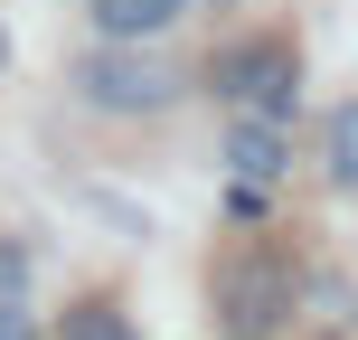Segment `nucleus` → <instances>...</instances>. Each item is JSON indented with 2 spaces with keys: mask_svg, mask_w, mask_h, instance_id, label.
Listing matches in <instances>:
<instances>
[{
  "mask_svg": "<svg viewBox=\"0 0 358 340\" xmlns=\"http://www.w3.org/2000/svg\"><path fill=\"white\" fill-rule=\"evenodd\" d=\"M66 86L85 95L94 114H161V104H179V67L151 57L142 38H104V48H85Z\"/></svg>",
  "mask_w": 358,
  "mask_h": 340,
  "instance_id": "f257e3e1",
  "label": "nucleus"
},
{
  "mask_svg": "<svg viewBox=\"0 0 358 340\" xmlns=\"http://www.w3.org/2000/svg\"><path fill=\"white\" fill-rule=\"evenodd\" d=\"M292 312V265L283 255H227L217 265V331L227 340H264Z\"/></svg>",
  "mask_w": 358,
  "mask_h": 340,
  "instance_id": "f03ea898",
  "label": "nucleus"
},
{
  "mask_svg": "<svg viewBox=\"0 0 358 340\" xmlns=\"http://www.w3.org/2000/svg\"><path fill=\"white\" fill-rule=\"evenodd\" d=\"M292 86H302L292 38H236V48L217 57V95H227L236 114H292Z\"/></svg>",
  "mask_w": 358,
  "mask_h": 340,
  "instance_id": "7ed1b4c3",
  "label": "nucleus"
},
{
  "mask_svg": "<svg viewBox=\"0 0 358 340\" xmlns=\"http://www.w3.org/2000/svg\"><path fill=\"white\" fill-rule=\"evenodd\" d=\"M227 170L245 179V189H264V179L283 170V114H236V132H227Z\"/></svg>",
  "mask_w": 358,
  "mask_h": 340,
  "instance_id": "20e7f679",
  "label": "nucleus"
},
{
  "mask_svg": "<svg viewBox=\"0 0 358 340\" xmlns=\"http://www.w3.org/2000/svg\"><path fill=\"white\" fill-rule=\"evenodd\" d=\"M179 10H189V0H94V29L104 38H151V29H170Z\"/></svg>",
  "mask_w": 358,
  "mask_h": 340,
  "instance_id": "39448f33",
  "label": "nucleus"
},
{
  "mask_svg": "<svg viewBox=\"0 0 358 340\" xmlns=\"http://www.w3.org/2000/svg\"><path fill=\"white\" fill-rule=\"evenodd\" d=\"M321 161L340 189H358V104H330V123H321Z\"/></svg>",
  "mask_w": 358,
  "mask_h": 340,
  "instance_id": "423d86ee",
  "label": "nucleus"
},
{
  "mask_svg": "<svg viewBox=\"0 0 358 340\" xmlns=\"http://www.w3.org/2000/svg\"><path fill=\"white\" fill-rule=\"evenodd\" d=\"M57 340H142V331L123 322V303H76V312H66V331H57Z\"/></svg>",
  "mask_w": 358,
  "mask_h": 340,
  "instance_id": "0eeeda50",
  "label": "nucleus"
},
{
  "mask_svg": "<svg viewBox=\"0 0 358 340\" xmlns=\"http://www.w3.org/2000/svg\"><path fill=\"white\" fill-rule=\"evenodd\" d=\"M0 340H38V322H29V312L10 303V293H0Z\"/></svg>",
  "mask_w": 358,
  "mask_h": 340,
  "instance_id": "6e6552de",
  "label": "nucleus"
},
{
  "mask_svg": "<svg viewBox=\"0 0 358 340\" xmlns=\"http://www.w3.org/2000/svg\"><path fill=\"white\" fill-rule=\"evenodd\" d=\"M0 67H10V29H0Z\"/></svg>",
  "mask_w": 358,
  "mask_h": 340,
  "instance_id": "1a4fd4ad",
  "label": "nucleus"
}]
</instances>
